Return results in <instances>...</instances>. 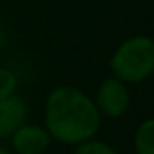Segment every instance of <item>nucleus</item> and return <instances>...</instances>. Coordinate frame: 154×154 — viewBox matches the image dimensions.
<instances>
[{"instance_id": "nucleus-7", "label": "nucleus", "mask_w": 154, "mask_h": 154, "mask_svg": "<svg viewBox=\"0 0 154 154\" xmlns=\"http://www.w3.org/2000/svg\"><path fill=\"white\" fill-rule=\"evenodd\" d=\"M72 154H118V150L111 143H107L103 140L89 138V140H85V141L76 145Z\"/></svg>"}, {"instance_id": "nucleus-1", "label": "nucleus", "mask_w": 154, "mask_h": 154, "mask_svg": "<svg viewBox=\"0 0 154 154\" xmlns=\"http://www.w3.org/2000/svg\"><path fill=\"white\" fill-rule=\"evenodd\" d=\"M44 120L51 140L65 145L94 138L102 123L94 100L74 85H58L47 94Z\"/></svg>"}, {"instance_id": "nucleus-9", "label": "nucleus", "mask_w": 154, "mask_h": 154, "mask_svg": "<svg viewBox=\"0 0 154 154\" xmlns=\"http://www.w3.org/2000/svg\"><path fill=\"white\" fill-rule=\"evenodd\" d=\"M4 45H6V33L0 29V49H2Z\"/></svg>"}, {"instance_id": "nucleus-3", "label": "nucleus", "mask_w": 154, "mask_h": 154, "mask_svg": "<svg viewBox=\"0 0 154 154\" xmlns=\"http://www.w3.org/2000/svg\"><path fill=\"white\" fill-rule=\"evenodd\" d=\"M100 116L105 118H120L127 112L131 103V93L127 84L118 80L116 76L102 80L96 89V96L93 98Z\"/></svg>"}, {"instance_id": "nucleus-6", "label": "nucleus", "mask_w": 154, "mask_h": 154, "mask_svg": "<svg viewBox=\"0 0 154 154\" xmlns=\"http://www.w3.org/2000/svg\"><path fill=\"white\" fill-rule=\"evenodd\" d=\"M134 150L136 154H154V120L147 118L141 122L134 132Z\"/></svg>"}, {"instance_id": "nucleus-8", "label": "nucleus", "mask_w": 154, "mask_h": 154, "mask_svg": "<svg viewBox=\"0 0 154 154\" xmlns=\"http://www.w3.org/2000/svg\"><path fill=\"white\" fill-rule=\"evenodd\" d=\"M18 89V76L9 67H0V100L15 94Z\"/></svg>"}, {"instance_id": "nucleus-4", "label": "nucleus", "mask_w": 154, "mask_h": 154, "mask_svg": "<svg viewBox=\"0 0 154 154\" xmlns=\"http://www.w3.org/2000/svg\"><path fill=\"white\" fill-rule=\"evenodd\" d=\"M9 138L13 149L18 154H44L51 145L47 129L35 123H22Z\"/></svg>"}, {"instance_id": "nucleus-10", "label": "nucleus", "mask_w": 154, "mask_h": 154, "mask_svg": "<svg viewBox=\"0 0 154 154\" xmlns=\"http://www.w3.org/2000/svg\"><path fill=\"white\" fill-rule=\"evenodd\" d=\"M0 154H11V152H9L6 147H2V145H0Z\"/></svg>"}, {"instance_id": "nucleus-2", "label": "nucleus", "mask_w": 154, "mask_h": 154, "mask_svg": "<svg viewBox=\"0 0 154 154\" xmlns=\"http://www.w3.org/2000/svg\"><path fill=\"white\" fill-rule=\"evenodd\" d=\"M112 76L123 84H141L154 72V42L147 35H134L118 44L109 58Z\"/></svg>"}, {"instance_id": "nucleus-5", "label": "nucleus", "mask_w": 154, "mask_h": 154, "mask_svg": "<svg viewBox=\"0 0 154 154\" xmlns=\"http://www.w3.org/2000/svg\"><path fill=\"white\" fill-rule=\"evenodd\" d=\"M27 112V103L17 94L0 100V140H8L22 123H26Z\"/></svg>"}]
</instances>
